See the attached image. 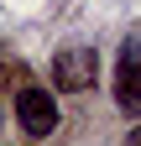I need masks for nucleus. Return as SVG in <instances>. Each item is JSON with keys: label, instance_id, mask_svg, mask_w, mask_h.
<instances>
[{"label": "nucleus", "instance_id": "7ed1b4c3", "mask_svg": "<svg viewBox=\"0 0 141 146\" xmlns=\"http://www.w3.org/2000/svg\"><path fill=\"white\" fill-rule=\"evenodd\" d=\"M16 120L26 136H52L58 131V99L47 89H21L16 94Z\"/></svg>", "mask_w": 141, "mask_h": 146}, {"label": "nucleus", "instance_id": "f257e3e1", "mask_svg": "<svg viewBox=\"0 0 141 146\" xmlns=\"http://www.w3.org/2000/svg\"><path fill=\"white\" fill-rule=\"evenodd\" d=\"M115 104L136 115L141 110V31H126L120 42V63H115Z\"/></svg>", "mask_w": 141, "mask_h": 146}, {"label": "nucleus", "instance_id": "f03ea898", "mask_svg": "<svg viewBox=\"0 0 141 146\" xmlns=\"http://www.w3.org/2000/svg\"><path fill=\"white\" fill-rule=\"evenodd\" d=\"M52 78H58V89H68V94L89 89L99 78V52L94 47H58L52 52Z\"/></svg>", "mask_w": 141, "mask_h": 146}]
</instances>
